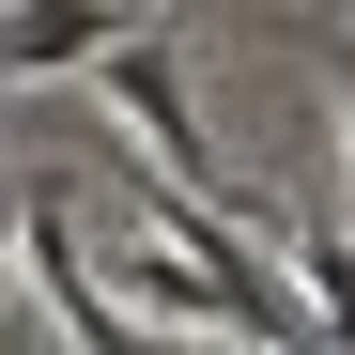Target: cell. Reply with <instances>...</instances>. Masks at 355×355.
Segmentation results:
<instances>
[{"mask_svg": "<svg viewBox=\"0 0 355 355\" xmlns=\"http://www.w3.org/2000/svg\"><path fill=\"white\" fill-rule=\"evenodd\" d=\"M93 78H108V124H124V155H155V170H186V186H216V155H201V108H186V62H170L139 16L93 46ZM216 201H232V186H216Z\"/></svg>", "mask_w": 355, "mask_h": 355, "instance_id": "1", "label": "cell"}, {"mask_svg": "<svg viewBox=\"0 0 355 355\" xmlns=\"http://www.w3.org/2000/svg\"><path fill=\"white\" fill-rule=\"evenodd\" d=\"M31 293H46V324H62V340H93V355H124V340H139V309H124V293H93L78 201H31Z\"/></svg>", "mask_w": 355, "mask_h": 355, "instance_id": "2", "label": "cell"}, {"mask_svg": "<svg viewBox=\"0 0 355 355\" xmlns=\"http://www.w3.org/2000/svg\"><path fill=\"white\" fill-rule=\"evenodd\" d=\"M124 309L139 324H201V340H248V309H232V278L186 248V232H155V248H124Z\"/></svg>", "mask_w": 355, "mask_h": 355, "instance_id": "3", "label": "cell"}, {"mask_svg": "<svg viewBox=\"0 0 355 355\" xmlns=\"http://www.w3.org/2000/svg\"><path fill=\"white\" fill-rule=\"evenodd\" d=\"M108 31H124V0H16L0 16V78H78Z\"/></svg>", "mask_w": 355, "mask_h": 355, "instance_id": "4", "label": "cell"}, {"mask_svg": "<svg viewBox=\"0 0 355 355\" xmlns=\"http://www.w3.org/2000/svg\"><path fill=\"white\" fill-rule=\"evenodd\" d=\"M293 263H309L324 340H355V201H309V216H293Z\"/></svg>", "mask_w": 355, "mask_h": 355, "instance_id": "5", "label": "cell"}, {"mask_svg": "<svg viewBox=\"0 0 355 355\" xmlns=\"http://www.w3.org/2000/svg\"><path fill=\"white\" fill-rule=\"evenodd\" d=\"M309 62H324V93H340V124H355V46H340V31H309ZM340 201H355V186H340Z\"/></svg>", "mask_w": 355, "mask_h": 355, "instance_id": "6", "label": "cell"}, {"mask_svg": "<svg viewBox=\"0 0 355 355\" xmlns=\"http://www.w3.org/2000/svg\"><path fill=\"white\" fill-rule=\"evenodd\" d=\"M0 263H16V155H0Z\"/></svg>", "mask_w": 355, "mask_h": 355, "instance_id": "7", "label": "cell"}]
</instances>
